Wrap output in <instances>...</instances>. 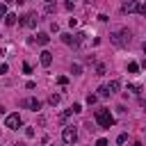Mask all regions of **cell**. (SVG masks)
Returning a JSON list of instances; mask_svg holds the SVG:
<instances>
[{"label": "cell", "mask_w": 146, "mask_h": 146, "mask_svg": "<svg viewBox=\"0 0 146 146\" xmlns=\"http://www.w3.org/2000/svg\"><path fill=\"white\" fill-rule=\"evenodd\" d=\"M71 112H73V114L82 112V105H80V103H73V105H71Z\"/></svg>", "instance_id": "obj_17"}, {"label": "cell", "mask_w": 146, "mask_h": 146, "mask_svg": "<svg viewBox=\"0 0 146 146\" xmlns=\"http://www.w3.org/2000/svg\"><path fill=\"white\" fill-rule=\"evenodd\" d=\"M36 14H25V16H21L18 18V25H23V27H36Z\"/></svg>", "instance_id": "obj_6"}, {"label": "cell", "mask_w": 146, "mask_h": 146, "mask_svg": "<svg viewBox=\"0 0 146 146\" xmlns=\"http://www.w3.org/2000/svg\"><path fill=\"white\" fill-rule=\"evenodd\" d=\"M110 39H112V43H114V46H121V48H123V46H128V43H130L132 32H130L128 27H123V30H119V32H112V34H110Z\"/></svg>", "instance_id": "obj_2"}, {"label": "cell", "mask_w": 146, "mask_h": 146, "mask_svg": "<svg viewBox=\"0 0 146 146\" xmlns=\"http://www.w3.org/2000/svg\"><path fill=\"white\" fill-rule=\"evenodd\" d=\"M96 146H107V139H98V141H96Z\"/></svg>", "instance_id": "obj_27"}, {"label": "cell", "mask_w": 146, "mask_h": 146, "mask_svg": "<svg viewBox=\"0 0 146 146\" xmlns=\"http://www.w3.org/2000/svg\"><path fill=\"white\" fill-rule=\"evenodd\" d=\"M23 73H32V66H30V64H27V62H25V64H23Z\"/></svg>", "instance_id": "obj_24"}, {"label": "cell", "mask_w": 146, "mask_h": 146, "mask_svg": "<svg viewBox=\"0 0 146 146\" xmlns=\"http://www.w3.org/2000/svg\"><path fill=\"white\" fill-rule=\"evenodd\" d=\"M96 75H105V64H98L96 66Z\"/></svg>", "instance_id": "obj_19"}, {"label": "cell", "mask_w": 146, "mask_h": 146, "mask_svg": "<svg viewBox=\"0 0 146 146\" xmlns=\"http://www.w3.org/2000/svg\"><path fill=\"white\" fill-rule=\"evenodd\" d=\"M39 59H41L43 66H50V64H52V52H50V50H41V57H39Z\"/></svg>", "instance_id": "obj_8"}, {"label": "cell", "mask_w": 146, "mask_h": 146, "mask_svg": "<svg viewBox=\"0 0 146 146\" xmlns=\"http://www.w3.org/2000/svg\"><path fill=\"white\" fill-rule=\"evenodd\" d=\"M98 96H103V98H105V96H110V91H107V87H105V84H103V87H98Z\"/></svg>", "instance_id": "obj_15"}, {"label": "cell", "mask_w": 146, "mask_h": 146, "mask_svg": "<svg viewBox=\"0 0 146 146\" xmlns=\"http://www.w3.org/2000/svg\"><path fill=\"white\" fill-rule=\"evenodd\" d=\"M57 82H59L62 87H66V84H68V78H66V75H59V78H57Z\"/></svg>", "instance_id": "obj_20"}, {"label": "cell", "mask_w": 146, "mask_h": 146, "mask_svg": "<svg viewBox=\"0 0 146 146\" xmlns=\"http://www.w3.org/2000/svg\"><path fill=\"white\" fill-rule=\"evenodd\" d=\"M94 116H96V123H98L100 128H112V125L116 123V119L112 116V112H110V110H105V107H103V110H96V114H94Z\"/></svg>", "instance_id": "obj_1"}, {"label": "cell", "mask_w": 146, "mask_h": 146, "mask_svg": "<svg viewBox=\"0 0 146 146\" xmlns=\"http://www.w3.org/2000/svg\"><path fill=\"white\" fill-rule=\"evenodd\" d=\"M7 16V5H0V18Z\"/></svg>", "instance_id": "obj_23"}, {"label": "cell", "mask_w": 146, "mask_h": 146, "mask_svg": "<svg viewBox=\"0 0 146 146\" xmlns=\"http://www.w3.org/2000/svg\"><path fill=\"white\" fill-rule=\"evenodd\" d=\"M5 125H7V128H11V130H18V128L23 125V119H21V114H18V112H14V114H7V119H5Z\"/></svg>", "instance_id": "obj_4"}, {"label": "cell", "mask_w": 146, "mask_h": 146, "mask_svg": "<svg viewBox=\"0 0 146 146\" xmlns=\"http://www.w3.org/2000/svg\"><path fill=\"white\" fill-rule=\"evenodd\" d=\"M125 141H128V135H125V132H121V135L116 137V144H125Z\"/></svg>", "instance_id": "obj_18"}, {"label": "cell", "mask_w": 146, "mask_h": 146, "mask_svg": "<svg viewBox=\"0 0 146 146\" xmlns=\"http://www.w3.org/2000/svg\"><path fill=\"white\" fill-rule=\"evenodd\" d=\"M62 41L66 46H73V34H62Z\"/></svg>", "instance_id": "obj_13"}, {"label": "cell", "mask_w": 146, "mask_h": 146, "mask_svg": "<svg viewBox=\"0 0 146 146\" xmlns=\"http://www.w3.org/2000/svg\"><path fill=\"white\" fill-rule=\"evenodd\" d=\"M139 71V64L137 62H128V73H137Z\"/></svg>", "instance_id": "obj_12"}, {"label": "cell", "mask_w": 146, "mask_h": 146, "mask_svg": "<svg viewBox=\"0 0 146 146\" xmlns=\"http://www.w3.org/2000/svg\"><path fill=\"white\" fill-rule=\"evenodd\" d=\"M62 139H64V144H75V141H78V130H75L73 125L64 128V130H62Z\"/></svg>", "instance_id": "obj_5"}, {"label": "cell", "mask_w": 146, "mask_h": 146, "mask_svg": "<svg viewBox=\"0 0 146 146\" xmlns=\"http://www.w3.org/2000/svg\"><path fill=\"white\" fill-rule=\"evenodd\" d=\"M46 2H52V0H46Z\"/></svg>", "instance_id": "obj_30"}, {"label": "cell", "mask_w": 146, "mask_h": 146, "mask_svg": "<svg viewBox=\"0 0 146 146\" xmlns=\"http://www.w3.org/2000/svg\"><path fill=\"white\" fill-rule=\"evenodd\" d=\"M55 11V5L52 2H46V14H52Z\"/></svg>", "instance_id": "obj_22"}, {"label": "cell", "mask_w": 146, "mask_h": 146, "mask_svg": "<svg viewBox=\"0 0 146 146\" xmlns=\"http://www.w3.org/2000/svg\"><path fill=\"white\" fill-rule=\"evenodd\" d=\"M11 2H16V0H7V5H11Z\"/></svg>", "instance_id": "obj_29"}, {"label": "cell", "mask_w": 146, "mask_h": 146, "mask_svg": "<svg viewBox=\"0 0 146 146\" xmlns=\"http://www.w3.org/2000/svg\"><path fill=\"white\" fill-rule=\"evenodd\" d=\"M96 100H98V96H96V94H89V96H87V103H89V105H94Z\"/></svg>", "instance_id": "obj_21"}, {"label": "cell", "mask_w": 146, "mask_h": 146, "mask_svg": "<svg viewBox=\"0 0 146 146\" xmlns=\"http://www.w3.org/2000/svg\"><path fill=\"white\" fill-rule=\"evenodd\" d=\"M21 107H30V110H41V100H36V98H23L21 100Z\"/></svg>", "instance_id": "obj_7"}, {"label": "cell", "mask_w": 146, "mask_h": 146, "mask_svg": "<svg viewBox=\"0 0 146 146\" xmlns=\"http://www.w3.org/2000/svg\"><path fill=\"white\" fill-rule=\"evenodd\" d=\"M50 30H52V32H59V25H57V23L52 21V23H50Z\"/></svg>", "instance_id": "obj_26"}, {"label": "cell", "mask_w": 146, "mask_h": 146, "mask_svg": "<svg viewBox=\"0 0 146 146\" xmlns=\"http://www.w3.org/2000/svg\"><path fill=\"white\" fill-rule=\"evenodd\" d=\"M48 41H50V36H48L46 32H39V34H36V43H39V46H46Z\"/></svg>", "instance_id": "obj_9"}, {"label": "cell", "mask_w": 146, "mask_h": 146, "mask_svg": "<svg viewBox=\"0 0 146 146\" xmlns=\"http://www.w3.org/2000/svg\"><path fill=\"white\" fill-rule=\"evenodd\" d=\"M7 71H9V66H7V64H0V75H5Z\"/></svg>", "instance_id": "obj_25"}, {"label": "cell", "mask_w": 146, "mask_h": 146, "mask_svg": "<svg viewBox=\"0 0 146 146\" xmlns=\"http://www.w3.org/2000/svg\"><path fill=\"white\" fill-rule=\"evenodd\" d=\"M68 2H75V0H68Z\"/></svg>", "instance_id": "obj_31"}, {"label": "cell", "mask_w": 146, "mask_h": 146, "mask_svg": "<svg viewBox=\"0 0 146 146\" xmlns=\"http://www.w3.org/2000/svg\"><path fill=\"white\" fill-rule=\"evenodd\" d=\"M71 71H73V75H80V73H82V66H80V64H73Z\"/></svg>", "instance_id": "obj_14"}, {"label": "cell", "mask_w": 146, "mask_h": 146, "mask_svg": "<svg viewBox=\"0 0 146 146\" xmlns=\"http://www.w3.org/2000/svg\"><path fill=\"white\" fill-rule=\"evenodd\" d=\"M121 9H123V14H141V16L146 14V7L139 0H128V2H123Z\"/></svg>", "instance_id": "obj_3"}, {"label": "cell", "mask_w": 146, "mask_h": 146, "mask_svg": "<svg viewBox=\"0 0 146 146\" xmlns=\"http://www.w3.org/2000/svg\"><path fill=\"white\" fill-rule=\"evenodd\" d=\"M105 87H107V91H110V94H114V91H119L121 82H119V80H112V82H110V84H105Z\"/></svg>", "instance_id": "obj_10"}, {"label": "cell", "mask_w": 146, "mask_h": 146, "mask_svg": "<svg viewBox=\"0 0 146 146\" xmlns=\"http://www.w3.org/2000/svg\"><path fill=\"white\" fill-rule=\"evenodd\" d=\"M16 21H18L16 14H7V16H5V23H7V25H16Z\"/></svg>", "instance_id": "obj_11"}, {"label": "cell", "mask_w": 146, "mask_h": 146, "mask_svg": "<svg viewBox=\"0 0 146 146\" xmlns=\"http://www.w3.org/2000/svg\"><path fill=\"white\" fill-rule=\"evenodd\" d=\"M2 55H5V48H0V57H2Z\"/></svg>", "instance_id": "obj_28"}, {"label": "cell", "mask_w": 146, "mask_h": 146, "mask_svg": "<svg viewBox=\"0 0 146 146\" xmlns=\"http://www.w3.org/2000/svg\"><path fill=\"white\" fill-rule=\"evenodd\" d=\"M48 103H50V105H59V96H57V94H52V96L48 98Z\"/></svg>", "instance_id": "obj_16"}]
</instances>
